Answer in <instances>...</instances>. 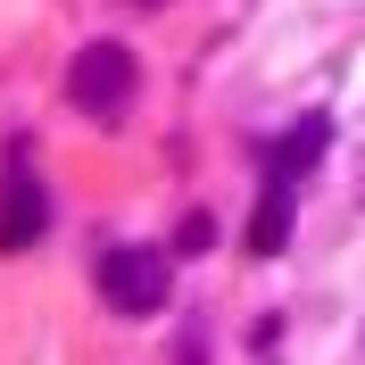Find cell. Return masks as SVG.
<instances>
[{
  "instance_id": "obj_1",
  "label": "cell",
  "mask_w": 365,
  "mask_h": 365,
  "mask_svg": "<svg viewBox=\"0 0 365 365\" xmlns=\"http://www.w3.org/2000/svg\"><path fill=\"white\" fill-rule=\"evenodd\" d=\"M133 83H141V67H133L125 42H83V58L67 67V100L91 108L100 125H116V116L133 108Z\"/></svg>"
},
{
  "instance_id": "obj_2",
  "label": "cell",
  "mask_w": 365,
  "mask_h": 365,
  "mask_svg": "<svg viewBox=\"0 0 365 365\" xmlns=\"http://www.w3.org/2000/svg\"><path fill=\"white\" fill-rule=\"evenodd\" d=\"M100 299H108L116 316H158L166 307V257L141 250V241H116V250H100Z\"/></svg>"
},
{
  "instance_id": "obj_3",
  "label": "cell",
  "mask_w": 365,
  "mask_h": 365,
  "mask_svg": "<svg viewBox=\"0 0 365 365\" xmlns=\"http://www.w3.org/2000/svg\"><path fill=\"white\" fill-rule=\"evenodd\" d=\"M42 225H50V191L17 166V175L0 182V250H34V241H42Z\"/></svg>"
},
{
  "instance_id": "obj_4",
  "label": "cell",
  "mask_w": 365,
  "mask_h": 365,
  "mask_svg": "<svg viewBox=\"0 0 365 365\" xmlns=\"http://www.w3.org/2000/svg\"><path fill=\"white\" fill-rule=\"evenodd\" d=\"M324 141H332V116H299L291 141H274V158H266V182H299L307 166L324 158Z\"/></svg>"
},
{
  "instance_id": "obj_5",
  "label": "cell",
  "mask_w": 365,
  "mask_h": 365,
  "mask_svg": "<svg viewBox=\"0 0 365 365\" xmlns=\"http://www.w3.org/2000/svg\"><path fill=\"white\" fill-rule=\"evenodd\" d=\"M282 241H291V182H266V200H257V216H250V250L274 257Z\"/></svg>"
}]
</instances>
